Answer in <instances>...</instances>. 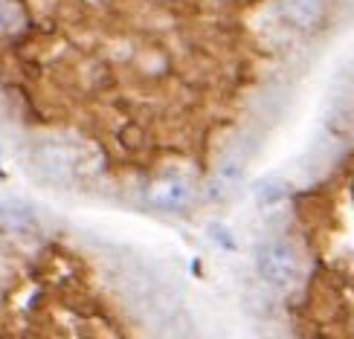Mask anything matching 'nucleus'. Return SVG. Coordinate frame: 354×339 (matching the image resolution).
<instances>
[{
  "label": "nucleus",
  "instance_id": "obj_1",
  "mask_svg": "<svg viewBox=\"0 0 354 339\" xmlns=\"http://www.w3.org/2000/svg\"><path fill=\"white\" fill-rule=\"evenodd\" d=\"M256 270L273 287H290L299 275V255L288 241L273 238L256 249Z\"/></svg>",
  "mask_w": 354,
  "mask_h": 339
},
{
  "label": "nucleus",
  "instance_id": "obj_2",
  "mask_svg": "<svg viewBox=\"0 0 354 339\" xmlns=\"http://www.w3.org/2000/svg\"><path fill=\"white\" fill-rule=\"evenodd\" d=\"M189 200H192V188L186 180H177V177L160 180L149 188V203L163 212H180L189 206Z\"/></svg>",
  "mask_w": 354,
  "mask_h": 339
},
{
  "label": "nucleus",
  "instance_id": "obj_3",
  "mask_svg": "<svg viewBox=\"0 0 354 339\" xmlns=\"http://www.w3.org/2000/svg\"><path fill=\"white\" fill-rule=\"evenodd\" d=\"M279 12L293 29H314L322 21L326 0H282Z\"/></svg>",
  "mask_w": 354,
  "mask_h": 339
},
{
  "label": "nucleus",
  "instance_id": "obj_4",
  "mask_svg": "<svg viewBox=\"0 0 354 339\" xmlns=\"http://www.w3.org/2000/svg\"><path fill=\"white\" fill-rule=\"evenodd\" d=\"M256 195H259L261 203H276V200L285 197V183H264Z\"/></svg>",
  "mask_w": 354,
  "mask_h": 339
},
{
  "label": "nucleus",
  "instance_id": "obj_5",
  "mask_svg": "<svg viewBox=\"0 0 354 339\" xmlns=\"http://www.w3.org/2000/svg\"><path fill=\"white\" fill-rule=\"evenodd\" d=\"M0 21H3V9H0Z\"/></svg>",
  "mask_w": 354,
  "mask_h": 339
}]
</instances>
